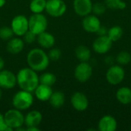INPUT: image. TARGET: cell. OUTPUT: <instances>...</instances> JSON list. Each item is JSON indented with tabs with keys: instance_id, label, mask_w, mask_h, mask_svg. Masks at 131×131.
I'll list each match as a JSON object with an SVG mask.
<instances>
[{
	"instance_id": "obj_30",
	"label": "cell",
	"mask_w": 131,
	"mask_h": 131,
	"mask_svg": "<svg viewBox=\"0 0 131 131\" xmlns=\"http://www.w3.org/2000/svg\"><path fill=\"white\" fill-rule=\"evenodd\" d=\"M48 55V58H49L50 60H51V61H58L61 57V51L59 48H51L49 51Z\"/></svg>"
},
{
	"instance_id": "obj_26",
	"label": "cell",
	"mask_w": 131,
	"mask_h": 131,
	"mask_svg": "<svg viewBox=\"0 0 131 131\" xmlns=\"http://www.w3.org/2000/svg\"><path fill=\"white\" fill-rule=\"evenodd\" d=\"M56 80L57 78H56L55 74L51 72H45V73H43L39 77V84L52 86L53 84H55Z\"/></svg>"
},
{
	"instance_id": "obj_36",
	"label": "cell",
	"mask_w": 131,
	"mask_h": 131,
	"mask_svg": "<svg viewBox=\"0 0 131 131\" xmlns=\"http://www.w3.org/2000/svg\"><path fill=\"white\" fill-rule=\"evenodd\" d=\"M5 67V61L3 60V58L0 56V71L2 70Z\"/></svg>"
},
{
	"instance_id": "obj_22",
	"label": "cell",
	"mask_w": 131,
	"mask_h": 131,
	"mask_svg": "<svg viewBox=\"0 0 131 131\" xmlns=\"http://www.w3.org/2000/svg\"><path fill=\"white\" fill-rule=\"evenodd\" d=\"M76 58L80 61H88L91 57V50L85 45H79L74 51Z\"/></svg>"
},
{
	"instance_id": "obj_12",
	"label": "cell",
	"mask_w": 131,
	"mask_h": 131,
	"mask_svg": "<svg viewBox=\"0 0 131 131\" xmlns=\"http://www.w3.org/2000/svg\"><path fill=\"white\" fill-rule=\"evenodd\" d=\"M17 84L16 75L8 70L0 71V88L12 89Z\"/></svg>"
},
{
	"instance_id": "obj_39",
	"label": "cell",
	"mask_w": 131,
	"mask_h": 131,
	"mask_svg": "<svg viewBox=\"0 0 131 131\" xmlns=\"http://www.w3.org/2000/svg\"><path fill=\"white\" fill-rule=\"evenodd\" d=\"M130 88H131V84H130Z\"/></svg>"
},
{
	"instance_id": "obj_10",
	"label": "cell",
	"mask_w": 131,
	"mask_h": 131,
	"mask_svg": "<svg viewBox=\"0 0 131 131\" xmlns=\"http://www.w3.org/2000/svg\"><path fill=\"white\" fill-rule=\"evenodd\" d=\"M113 41L110 38L106 35H99L93 42L92 48L93 50L100 54H107L112 48Z\"/></svg>"
},
{
	"instance_id": "obj_40",
	"label": "cell",
	"mask_w": 131,
	"mask_h": 131,
	"mask_svg": "<svg viewBox=\"0 0 131 131\" xmlns=\"http://www.w3.org/2000/svg\"><path fill=\"white\" fill-rule=\"evenodd\" d=\"M130 109H131V106H130Z\"/></svg>"
},
{
	"instance_id": "obj_20",
	"label": "cell",
	"mask_w": 131,
	"mask_h": 131,
	"mask_svg": "<svg viewBox=\"0 0 131 131\" xmlns=\"http://www.w3.org/2000/svg\"><path fill=\"white\" fill-rule=\"evenodd\" d=\"M116 98L119 103L127 105L131 104V88L121 87L116 92Z\"/></svg>"
},
{
	"instance_id": "obj_1",
	"label": "cell",
	"mask_w": 131,
	"mask_h": 131,
	"mask_svg": "<svg viewBox=\"0 0 131 131\" xmlns=\"http://www.w3.org/2000/svg\"><path fill=\"white\" fill-rule=\"evenodd\" d=\"M17 84L21 90L33 92L39 84V77L37 71L31 68H24L16 74Z\"/></svg>"
},
{
	"instance_id": "obj_5",
	"label": "cell",
	"mask_w": 131,
	"mask_h": 131,
	"mask_svg": "<svg viewBox=\"0 0 131 131\" xmlns=\"http://www.w3.org/2000/svg\"><path fill=\"white\" fill-rule=\"evenodd\" d=\"M4 118L6 124L12 130L22 127L25 124V116L18 109H10L4 114Z\"/></svg>"
},
{
	"instance_id": "obj_37",
	"label": "cell",
	"mask_w": 131,
	"mask_h": 131,
	"mask_svg": "<svg viewBox=\"0 0 131 131\" xmlns=\"http://www.w3.org/2000/svg\"><path fill=\"white\" fill-rule=\"evenodd\" d=\"M5 2H6V0H0V8L3 7L5 5Z\"/></svg>"
},
{
	"instance_id": "obj_3",
	"label": "cell",
	"mask_w": 131,
	"mask_h": 131,
	"mask_svg": "<svg viewBox=\"0 0 131 131\" xmlns=\"http://www.w3.org/2000/svg\"><path fill=\"white\" fill-rule=\"evenodd\" d=\"M34 97L31 92L21 90L15 94L12 97V105L15 109L25 111L33 104Z\"/></svg>"
},
{
	"instance_id": "obj_35",
	"label": "cell",
	"mask_w": 131,
	"mask_h": 131,
	"mask_svg": "<svg viewBox=\"0 0 131 131\" xmlns=\"http://www.w3.org/2000/svg\"><path fill=\"white\" fill-rule=\"evenodd\" d=\"M27 131H40L41 130L38 127H27L26 128Z\"/></svg>"
},
{
	"instance_id": "obj_34",
	"label": "cell",
	"mask_w": 131,
	"mask_h": 131,
	"mask_svg": "<svg viewBox=\"0 0 131 131\" xmlns=\"http://www.w3.org/2000/svg\"><path fill=\"white\" fill-rule=\"evenodd\" d=\"M105 62H106L107 64H112L114 63V60H113L112 57L109 56V57H107V58H105ZM112 65H113V64H112Z\"/></svg>"
},
{
	"instance_id": "obj_13",
	"label": "cell",
	"mask_w": 131,
	"mask_h": 131,
	"mask_svg": "<svg viewBox=\"0 0 131 131\" xmlns=\"http://www.w3.org/2000/svg\"><path fill=\"white\" fill-rule=\"evenodd\" d=\"M101 25V21L95 15H86L82 20V27L84 30L88 33H97Z\"/></svg>"
},
{
	"instance_id": "obj_19",
	"label": "cell",
	"mask_w": 131,
	"mask_h": 131,
	"mask_svg": "<svg viewBox=\"0 0 131 131\" xmlns=\"http://www.w3.org/2000/svg\"><path fill=\"white\" fill-rule=\"evenodd\" d=\"M37 36L38 42L39 45L43 48H51L55 44V38L54 35L49 32H47L46 31L41 32Z\"/></svg>"
},
{
	"instance_id": "obj_38",
	"label": "cell",
	"mask_w": 131,
	"mask_h": 131,
	"mask_svg": "<svg viewBox=\"0 0 131 131\" xmlns=\"http://www.w3.org/2000/svg\"><path fill=\"white\" fill-rule=\"evenodd\" d=\"M2 90L0 89V100L2 99Z\"/></svg>"
},
{
	"instance_id": "obj_29",
	"label": "cell",
	"mask_w": 131,
	"mask_h": 131,
	"mask_svg": "<svg viewBox=\"0 0 131 131\" xmlns=\"http://www.w3.org/2000/svg\"><path fill=\"white\" fill-rule=\"evenodd\" d=\"M107 6L104 3H101V2H96L94 4H93V6H92V12L98 16V15H104L105 12H106V10H107Z\"/></svg>"
},
{
	"instance_id": "obj_16",
	"label": "cell",
	"mask_w": 131,
	"mask_h": 131,
	"mask_svg": "<svg viewBox=\"0 0 131 131\" xmlns=\"http://www.w3.org/2000/svg\"><path fill=\"white\" fill-rule=\"evenodd\" d=\"M25 47V41L23 39L19 38H12L8 41L6 49L8 51V53L12 54H19Z\"/></svg>"
},
{
	"instance_id": "obj_23",
	"label": "cell",
	"mask_w": 131,
	"mask_h": 131,
	"mask_svg": "<svg viewBox=\"0 0 131 131\" xmlns=\"http://www.w3.org/2000/svg\"><path fill=\"white\" fill-rule=\"evenodd\" d=\"M123 34H124L123 28L120 25H114L108 29L107 35L110 38V39L113 42H115L119 41L122 38Z\"/></svg>"
},
{
	"instance_id": "obj_17",
	"label": "cell",
	"mask_w": 131,
	"mask_h": 131,
	"mask_svg": "<svg viewBox=\"0 0 131 131\" xmlns=\"http://www.w3.org/2000/svg\"><path fill=\"white\" fill-rule=\"evenodd\" d=\"M34 91L37 99L39 100L40 101H44V102L48 101L53 93L51 86L42 84H39Z\"/></svg>"
},
{
	"instance_id": "obj_28",
	"label": "cell",
	"mask_w": 131,
	"mask_h": 131,
	"mask_svg": "<svg viewBox=\"0 0 131 131\" xmlns=\"http://www.w3.org/2000/svg\"><path fill=\"white\" fill-rule=\"evenodd\" d=\"M14 32L11 27L2 26L0 28V38L3 41H8L13 37Z\"/></svg>"
},
{
	"instance_id": "obj_14",
	"label": "cell",
	"mask_w": 131,
	"mask_h": 131,
	"mask_svg": "<svg viewBox=\"0 0 131 131\" xmlns=\"http://www.w3.org/2000/svg\"><path fill=\"white\" fill-rule=\"evenodd\" d=\"M93 3L91 0H74L73 7L75 13L81 17H84L92 12Z\"/></svg>"
},
{
	"instance_id": "obj_2",
	"label": "cell",
	"mask_w": 131,
	"mask_h": 131,
	"mask_svg": "<svg viewBox=\"0 0 131 131\" xmlns=\"http://www.w3.org/2000/svg\"><path fill=\"white\" fill-rule=\"evenodd\" d=\"M49 62L50 59L48 54L41 48H33L27 54L28 65L35 71L46 70L49 66Z\"/></svg>"
},
{
	"instance_id": "obj_4",
	"label": "cell",
	"mask_w": 131,
	"mask_h": 131,
	"mask_svg": "<svg viewBox=\"0 0 131 131\" xmlns=\"http://www.w3.org/2000/svg\"><path fill=\"white\" fill-rule=\"evenodd\" d=\"M48 27V19L42 13H32L28 18V30L36 35L45 31Z\"/></svg>"
},
{
	"instance_id": "obj_25",
	"label": "cell",
	"mask_w": 131,
	"mask_h": 131,
	"mask_svg": "<svg viewBox=\"0 0 131 131\" xmlns=\"http://www.w3.org/2000/svg\"><path fill=\"white\" fill-rule=\"evenodd\" d=\"M104 4L107 8L112 10H124L127 7L124 0H104Z\"/></svg>"
},
{
	"instance_id": "obj_15",
	"label": "cell",
	"mask_w": 131,
	"mask_h": 131,
	"mask_svg": "<svg viewBox=\"0 0 131 131\" xmlns=\"http://www.w3.org/2000/svg\"><path fill=\"white\" fill-rule=\"evenodd\" d=\"M97 127L100 131H115L117 128V121L114 117L105 115L99 120Z\"/></svg>"
},
{
	"instance_id": "obj_8",
	"label": "cell",
	"mask_w": 131,
	"mask_h": 131,
	"mask_svg": "<svg viewBox=\"0 0 131 131\" xmlns=\"http://www.w3.org/2000/svg\"><path fill=\"white\" fill-rule=\"evenodd\" d=\"M92 74L93 68L88 61H81V63L76 66L74 72L75 79L81 83L88 81L91 78Z\"/></svg>"
},
{
	"instance_id": "obj_11",
	"label": "cell",
	"mask_w": 131,
	"mask_h": 131,
	"mask_svg": "<svg viewBox=\"0 0 131 131\" xmlns=\"http://www.w3.org/2000/svg\"><path fill=\"white\" fill-rule=\"evenodd\" d=\"M71 104L74 110L78 111H84L89 106V101L84 93L77 91L72 94L71 97Z\"/></svg>"
},
{
	"instance_id": "obj_32",
	"label": "cell",
	"mask_w": 131,
	"mask_h": 131,
	"mask_svg": "<svg viewBox=\"0 0 131 131\" xmlns=\"http://www.w3.org/2000/svg\"><path fill=\"white\" fill-rule=\"evenodd\" d=\"M12 129L11 127H9L5 121V118H4V114H0V131H12Z\"/></svg>"
},
{
	"instance_id": "obj_27",
	"label": "cell",
	"mask_w": 131,
	"mask_h": 131,
	"mask_svg": "<svg viewBox=\"0 0 131 131\" xmlns=\"http://www.w3.org/2000/svg\"><path fill=\"white\" fill-rule=\"evenodd\" d=\"M116 61L120 65H127L131 62V54L126 51H121L116 57Z\"/></svg>"
},
{
	"instance_id": "obj_31",
	"label": "cell",
	"mask_w": 131,
	"mask_h": 131,
	"mask_svg": "<svg viewBox=\"0 0 131 131\" xmlns=\"http://www.w3.org/2000/svg\"><path fill=\"white\" fill-rule=\"evenodd\" d=\"M22 37H23V41L25 42H26L28 44H31L35 41L37 35L35 33H33L32 31H31L30 30H28V31L25 32V34Z\"/></svg>"
},
{
	"instance_id": "obj_21",
	"label": "cell",
	"mask_w": 131,
	"mask_h": 131,
	"mask_svg": "<svg viewBox=\"0 0 131 131\" xmlns=\"http://www.w3.org/2000/svg\"><path fill=\"white\" fill-rule=\"evenodd\" d=\"M50 104L56 109L61 108L65 102V96L61 91H54L49 98Z\"/></svg>"
},
{
	"instance_id": "obj_6",
	"label": "cell",
	"mask_w": 131,
	"mask_h": 131,
	"mask_svg": "<svg viewBox=\"0 0 131 131\" xmlns=\"http://www.w3.org/2000/svg\"><path fill=\"white\" fill-rule=\"evenodd\" d=\"M125 78V71L120 64L111 65L106 72V80L111 85L120 84Z\"/></svg>"
},
{
	"instance_id": "obj_18",
	"label": "cell",
	"mask_w": 131,
	"mask_h": 131,
	"mask_svg": "<svg viewBox=\"0 0 131 131\" xmlns=\"http://www.w3.org/2000/svg\"><path fill=\"white\" fill-rule=\"evenodd\" d=\"M42 121V114L38 111H31L25 117V124L27 127H38Z\"/></svg>"
},
{
	"instance_id": "obj_24",
	"label": "cell",
	"mask_w": 131,
	"mask_h": 131,
	"mask_svg": "<svg viewBox=\"0 0 131 131\" xmlns=\"http://www.w3.org/2000/svg\"><path fill=\"white\" fill-rule=\"evenodd\" d=\"M47 0H31L29 5L32 13H42L45 10Z\"/></svg>"
},
{
	"instance_id": "obj_33",
	"label": "cell",
	"mask_w": 131,
	"mask_h": 131,
	"mask_svg": "<svg viewBox=\"0 0 131 131\" xmlns=\"http://www.w3.org/2000/svg\"><path fill=\"white\" fill-rule=\"evenodd\" d=\"M107 31H108V29L105 26L101 25V27L99 28L97 33L98 34V35H106L107 34Z\"/></svg>"
},
{
	"instance_id": "obj_7",
	"label": "cell",
	"mask_w": 131,
	"mask_h": 131,
	"mask_svg": "<svg viewBox=\"0 0 131 131\" xmlns=\"http://www.w3.org/2000/svg\"><path fill=\"white\" fill-rule=\"evenodd\" d=\"M45 11L54 18H58L64 15L67 11V5L64 0H48Z\"/></svg>"
},
{
	"instance_id": "obj_9",
	"label": "cell",
	"mask_w": 131,
	"mask_h": 131,
	"mask_svg": "<svg viewBox=\"0 0 131 131\" xmlns=\"http://www.w3.org/2000/svg\"><path fill=\"white\" fill-rule=\"evenodd\" d=\"M11 28L17 36H23L28 31V18L23 15H18L13 18L11 22Z\"/></svg>"
}]
</instances>
